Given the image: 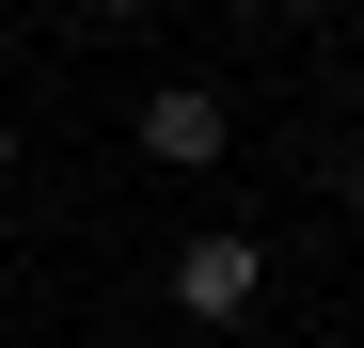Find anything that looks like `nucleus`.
I'll return each mask as SVG.
<instances>
[{
  "label": "nucleus",
  "mask_w": 364,
  "mask_h": 348,
  "mask_svg": "<svg viewBox=\"0 0 364 348\" xmlns=\"http://www.w3.org/2000/svg\"><path fill=\"white\" fill-rule=\"evenodd\" d=\"M254 301H269V254L237 238V222H206V238L174 254V317H206V332H237Z\"/></svg>",
  "instance_id": "obj_1"
},
{
  "label": "nucleus",
  "mask_w": 364,
  "mask_h": 348,
  "mask_svg": "<svg viewBox=\"0 0 364 348\" xmlns=\"http://www.w3.org/2000/svg\"><path fill=\"white\" fill-rule=\"evenodd\" d=\"M222 143H237V111H222V80H159V95H143V158H159V174H206Z\"/></svg>",
  "instance_id": "obj_2"
},
{
  "label": "nucleus",
  "mask_w": 364,
  "mask_h": 348,
  "mask_svg": "<svg viewBox=\"0 0 364 348\" xmlns=\"http://www.w3.org/2000/svg\"><path fill=\"white\" fill-rule=\"evenodd\" d=\"M95 16H159V0H95Z\"/></svg>",
  "instance_id": "obj_3"
},
{
  "label": "nucleus",
  "mask_w": 364,
  "mask_h": 348,
  "mask_svg": "<svg viewBox=\"0 0 364 348\" xmlns=\"http://www.w3.org/2000/svg\"><path fill=\"white\" fill-rule=\"evenodd\" d=\"M285 16H333V0H285Z\"/></svg>",
  "instance_id": "obj_4"
}]
</instances>
